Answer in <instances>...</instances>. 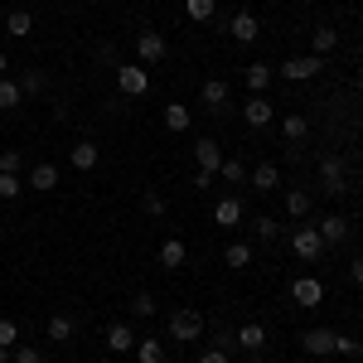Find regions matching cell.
Listing matches in <instances>:
<instances>
[{
	"label": "cell",
	"instance_id": "cell-1",
	"mask_svg": "<svg viewBox=\"0 0 363 363\" xmlns=\"http://www.w3.org/2000/svg\"><path fill=\"white\" fill-rule=\"evenodd\" d=\"M116 92L145 97V92H150V68H145V63H116Z\"/></svg>",
	"mask_w": 363,
	"mask_h": 363
},
{
	"label": "cell",
	"instance_id": "cell-2",
	"mask_svg": "<svg viewBox=\"0 0 363 363\" xmlns=\"http://www.w3.org/2000/svg\"><path fill=\"white\" fill-rule=\"evenodd\" d=\"M169 339H184V344H194V339H203V315L199 310H174L169 315Z\"/></svg>",
	"mask_w": 363,
	"mask_h": 363
},
{
	"label": "cell",
	"instance_id": "cell-3",
	"mask_svg": "<svg viewBox=\"0 0 363 363\" xmlns=\"http://www.w3.org/2000/svg\"><path fill=\"white\" fill-rule=\"evenodd\" d=\"M320 68H325V58H315V54H296V58H286V63H281V78H286V83H310V78H315Z\"/></svg>",
	"mask_w": 363,
	"mask_h": 363
},
{
	"label": "cell",
	"instance_id": "cell-4",
	"mask_svg": "<svg viewBox=\"0 0 363 363\" xmlns=\"http://www.w3.org/2000/svg\"><path fill=\"white\" fill-rule=\"evenodd\" d=\"M291 252H296V257H306V262H315V257L325 252V238H320V228H315V223L296 228V233H291Z\"/></svg>",
	"mask_w": 363,
	"mask_h": 363
},
{
	"label": "cell",
	"instance_id": "cell-5",
	"mask_svg": "<svg viewBox=\"0 0 363 363\" xmlns=\"http://www.w3.org/2000/svg\"><path fill=\"white\" fill-rule=\"evenodd\" d=\"M320 184H325V194H344L349 189V174H344V160L339 155H325L320 160Z\"/></svg>",
	"mask_w": 363,
	"mask_h": 363
},
{
	"label": "cell",
	"instance_id": "cell-6",
	"mask_svg": "<svg viewBox=\"0 0 363 363\" xmlns=\"http://www.w3.org/2000/svg\"><path fill=\"white\" fill-rule=\"evenodd\" d=\"M291 301H296V306H306V310H315L320 301H325L320 277H296V281H291Z\"/></svg>",
	"mask_w": 363,
	"mask_h": 363
},
{
	"label": "cell",
	"instance_id": "cell-7",
	"mask_svg": "<svg viewBox=\"0 0 363 363\" xmlns=\"http://www.w3.org/2000/svg\"><path fill=\"white\" fill-rule=\"evenodd\" d=\"M165 34H160V29H145V34H136V54H140V63H145V68H150V63H160V58H165Z\"/></svg>",
	"mask_w": 363,
	"mask_h": 363
},
{
	"label": "cell",
	"instance_id": "cell-8",
	"mask_svg": "<svg viewBox=\"0 0 363 363\" xmlns=\"http://www.w3.org/2000/svg\"><path fill=\"white\" fill-rule=\"evenodd\" d=\"M194 165H199V174H218V165H223V145L203 136V140L194 145Z\"/></svg>",
	"mask_w": 363,
	"mask_h": 363
},
{
	"label": "cell",
	"instance_id": "cell-9",
	"mask_svg": "<svg viewBox=\"0 0 363 363\" xmlns=\"http://www.w3.org/2000/svg\"><path fill=\"white\" fill-rule=\"evenodd\" d=\"M242 121L257 126V131H262V126H272V102H267L262 92H252L247 102H242Z\"/></svg>",
	"mask_w": 363,
	"mask_h": 363
},
{
	"label": "cell",
	"instance_id": "cell-10",
	"mask_svg": "<svg viewBox=\"0 0 363 363\" xmlns=\"http://www.w3.org/2000/svg\"><path fill=\"white\" fill-rule=\"evenodd\" d=\"M213 223L228 228V233L242 228V199H218V203H213Z\"/></svg>",
	"mask_w": 363,
	"mask_h": 363
},
{
	"label": "cell",
	"instance_id": "cell-11",
	"mask_svg": "<svg viewBox=\"0 0 363 363\" xmlns=\"http://www.w3.org/2000/svg\"><path fill=\"white\" fill-rule=\"evenodd\" d=\"M68 160H73V169H78V174H87V169H97L102 150H97V140H78V145L68 150Z\"/></svg>",
	"mask_w": 363,
	"mask_h": 363
},
{
	"label": "cell",
	"instance_id": "cell-12",
	"mask_svg": "<svg viewBox=\"0 0 363 363\" xmlns=\"http://www.w3.org/2000/svg\"><path fill=\"white\" fill-rule=\"evenodd\" d=\"M301 344H306L310 359H325V354H335V330H306Z\"/></svg>",
	"mask_w": 363,
	"mask_h": 363
},
{
	"label": "cell",
	"instance_id": "cell-13",
	"mask_svg": "<svg viewBox=\"0 0 363 363\" xmlns=\"http://www.w3.org/2000/svg\"><path fill=\"white\" fill-rule=\"evenodd\" d=\"M107 349H112V354H131V349H136V330L121 325V320L107 325Z\"/></svg>",
	"mask_w": 363,
	"mask_h": 363
},
{
	"label": "cell",
	"instance_id": "cell-14",
	"mask_svg": "<svg viewBox=\"0 0 363 363\" xmlns=\"http://www.w3.org/2000/svg\"><path fill=\"white\" fill-rule=\"evenodd\" d=\"M184 262H189V247H184L179 238H165V242H160V267H165V272H179Z\"/></svg>",
	"mask_w": 363,
	"mask_h": 363
},
{
	"label": "cell",
	"instance_id": "cell-15",
	"mask_svg": "<svg viewBox=\"0 0 363 363\" xmlns=\"http://www.w3.org/2000/svg\"><path fill=\"white\" fill-rule=\"evenodd\" d=\"M247 184L257 189V194H267V189H277V184H281V169L277 165H257V169H247Z\"/></svg>",
	"mask_w": 363,
	"mask_h": 363
},
{
	"label": "cell",
	"instance_id": "cell-16",
	"mask_svg": "<svg viewBox=\"0 0 363 363\" xmlns=\"http://www.w3.org/2000/svg\"><path fill=\"white\" fill-rule=\"evenodd\" d=\"M5 34H10V39H29V34H34V15H29V10H10V15H5Z\"/></svg>",
	"mask_w": 363,
	"mask_h": 363
},
{
	"label": "cell",
	"instance_id": "cell-17",
	"mask_svg": "<svg viewBox=\"0 0 363 363\" xmlns=\"http://www.w3.org/2000/svg\"><path fill=\"white\" fill-rule=\"evenodd\" d=\"M228 29H233V39H238V44H252V39H257V15L238 10V15L228 20Z\"/></svg>",
	"mask_w": 363,
	"mask_h": 363
},
{
	"label": "cell",
	"instance_id": "cell-18",
	"mask_svg": "<svg viewBox=\"0 0 363 363\" xmlns=\"http://www.w3.org/2000/svg\"><path fill=\"white\" fill-rule=\"evenodd\" d=\"M320 238H325V247H330V242H344V238H349V218H339V213H330V218H320Z\"/></svg>",
	"mask_w": 363,
	"mask_h": 363
},
{
	"label": "cell",
	"instance_id": "cell-19",
	"mask_svg": "<svg viewBox=\"0 0 363 363\" xmlns=\"http://www.w3.org/2000/svg\"><path fill=\"white\" fill-rule=\"evenodd\" d=\"M233 339H238V349H247V354H257V349L267 344V330H262L257 320H247V325H242V330H238Z\"/></svg>",
	"mask_w": 363,
	"mask_h": 363
},
{
	"label": "cell",
	"instance_id": "cell-20",
	"mask_svg": "<svg viewBox=\"0 0 363 363\" xmlns=\"http://www.w3.org/2000/svg\"><path fill=\"white\" fill-rule=\"evenodd\" d=\"M29 184H34L39 194H49V189H58V169L49 165V160H39V165L29 169Z\"/></svg>",
	"mask_w": 363,
	"mask_h": 363
},
{
	"label": "cell",
	"instance_id": "cell-21",
	"mask_svg": "<svg viewBox=\"0 0 363 363\" xmlns=\"http://www.w3.org/2000/svg\"><path fill=\"white\" fill-rule=\"evenodd\" d=\"M199 97H203V107H213V112H218V107H228V97H233V92H228V83H223V78H208Z\"/></svg>",
	"mask_w": 363,
	"mask_h": 363
},
{
	"label": "cell",
	"instance_id": "cell-22",
	"mask_svg": "<svg viewBox=\"0 0 363 363\" xmlns=\"http://www.w3.org/2000/svg\"><path fill=\"white\" fill-rule=\"evenodd\" d=\"M310 44H315V58L335 54V44H339V29H330V25H320V29H315V34H310Z\"/></svg>",
	"mask_w": 363,
	"mask_h": 363
},
{
	"label": "cell",
	"instance_id": "cell-23",
	"mask_svg": "<svg viewBox=\"0 0 363 363\" xmlns=\"http://www.w3.org/2000/svg\"><path fill=\"white\" fill-rule=\"evenodd\" d=\"M242 78H247L252 92H267V87H272V63H247V73H242Z\"/></svg>",
	"mask_w": 363,
	"mask_h": 363
},
{
	"label": "cell",
	"instance_id": "cell-24",
	"mask_svg": "<svg viewBox=\"0 0 363 363\" xmlns=\"http://www.w3.org/2000/svg\"><path fill=\"white\" fill-rule=\"evenodd\" d=\"M189 121H194V112H189L184 102H169L165 107V126L169 131H189Z\"/></svg>",
	"mask_w": 363,
	"mask_h": 363
},
{
	"label": "cell",
	"instance_id": "cell-25",
	"mask_svg": "<svg viewBox=\"0 0 363 363\" xmlns=\"http://www.w3.org/2000/svg\"><path fill=\"white\" fill-rule=\"evenodd\" d=\"M136 363H165V344L160 339H136Z\"/></svg>",
	"mask_w": 363,
	"mask_h": 363
},
{
	"label": "cell",
	"instance_id": "cell-26",
	"mask_svg": "<svg viewBox=\"0 0 363 363\" xmlns=\"http://www.w3.org/2000/svg\"><path fill=\"white\" fill-rule=\"evenodd\" d=\"M25 102V92H20V83L15 78H0V112H15Z\"/></svg>",
	"mask_w": 363,
	"mask_h": 363
},
{
	"label": "cell",
	"instance_id": "cell-27",
	"mask_svg": "<svg viewBox=\"0 0 363 363\" xmlns=\"http://www.w3.org/2000/svg\"><path fill=\"white\" fill-rule=\"evenodd\" d=\"M213 10H218V0H184V15H189L194 25H208Z\"/></svg>",
	"mask_w": 363,
	"mask_h": 363
},
{
	"label": "cell",
	"instance_id": "cell-28",
	"mask_svg": "<svg viewBox=\"0 0 363 363\" xmlns=\"http://www.w3.org/2000/svg\"><path fill=\"white\" fill-rule=\"evenodd\" d=\"M281 136H286V140H306L310 136V121L301 112H291L286 121H281Z\"/></svg>",
	"mask_w": 363,
	"mask_h": 363
},
{
	"label": "cell",
	"instance_id": "cell-29",
	"mask_svg": "<svg viewBox=\"0 0 363 363\" xmlns=\"http://www.w3.org/2000/svg\"><path fill=\"white\" fill-rule=\"evenodd\" d=\"M223 262L233 267V272H242V267H252V247H247V242H228Z\"/></svg>",
	"mask_w": 363,
	"mask_h": 363
},
{
	"label": "cell",
	"instance_id": "cell-30",
	"mask_svg": "<svg viewBox=\"0 0 363 363\" xmlns=\"http://www.w3.org/2000/svg\"><path fill=\"white\" fill-rule=\"evenodd\" d=\"M218 174H223L228 184H242V179H247V165H242L238 155H223V165H218Z\"/></svg>",
	"mask_w": 363,
	"mask_h": 363
},
{
	"label": "cell",
	"instance_id": "cell-31",
	"mask_svg": "<svg viewBox=\"0 0 363 363\" xmlns=\"http://www.w3.org/2000/svg\"><path fill=\"white\" fill-rule=\"evenodd\" d=\"M286 213H291V218H306L310 213V194L306 189H291V194H286Z\"/></svg>",
	"mask_w": 363,
	"mask_h": 363
},
{
	"label": "cell",
	"instance_id": "cell-32",
	"mask_svg": "<svg viewBox=\"0 0 363 363\" xmlns=\"http://www.w3.org/2000/svg\"><path fill=\"white\" fill-rule=\"evenodd\" d=\"M131 315H136V320H150V315H155V296H150V291L131 296Z\"/></svg>",
	"mask_w": 363,
	"mask_h": 363
},
{
	"label": "cell",
	"instance_id": "cell-33",
	"mask_svg": "<svg viewBox=\"0 0 363 363\" xmlns=\"http://www.w3.org/2000/svg\"><path fill=\"white\" fill-rule=\"evenodd\" d=\"M49 339L68 344V339H73V320H68V315H54V320H49Z\"/></svg>",
	"mask_w": 363,
	"mask_h": 363
},
{
	"label": "cell",
	"instance_id": "cell-34",
	"mask_svg": "<svg viewBox=\"0 0 363 363\" xmlns=\"http://www.w3.org/2000/svg\"><path fill=\"white\" fill-rule=\"evenodd\" d=\"M335 354H344V359H359V354H363V339H354V335H335Z\"/></svg>",
	"mask_w": 363,
	"mask_h": 363
},
{
	"label": "cell",
	"instance_id": "cell-35",
	"mask_svg": "<svg viewBox=\"0 0 363 363\" xmlns=\"http://www.w3.org/2000/svg\"><path fill=\"white\" fill-rule=\"evenodd\" d=\"M20 189H25L20 174H0V199H20Z\"/></svg>",
	"mask_w": 363,
	"mask_h": 363
},
{
	"label": "cell",
	"instance_id": "cell-36",
	"mask_svg": "<svg viewBox=\"0 0 363 363\" xmlns=\"http://www.w3.org/2000/svg\"><path fill=\"white\" fill-rule=\"evenodd\" d=\"M20 344V325L15 320H0V349H15Z\"/></svg>",
	"mask_w": 363,
	"mask_h": 363
},
{
	"label": "cell",
	"instance_id": "cell-37",
	"mask_svg": "<svg viewBox=\"0 0 363 363\" xmlns=\"http://www.w3.org/2000/svg\"><path fill=\"white\" fill-rule=\"evenodd\" d=\"M252 228H257V238H262V242H272V238H277V223H272V213L252 218Z\"/></svg>",
	"mask_w": 363,
	"mask_h": 363
},
{
	"label": "cell",
	"instance_id": "cell-38",
	"mask_svg": "<svg viewBox=\"0 0 363 363\" xmlns=\"http://www.w3.org/2000/svg\"><path fill=\"white\" fill-rule=\"evenodd\" d=\"M10 363H44V354H39L34 344H20V349H15V359H10Z\"/></svg>",
	"mask_w": 363,
	"mask_h": 363
},
{
	"label": "cell",
	"instance_id": "cell-39",
	"mask_svg": "<svg viewBox=\"0 0 363 363\" xmlns=\"http://www.w3.org/2000/svg\"><path fill=\"white\" fill-rule=\"evenodd\" d=\"M0 174H20V150H0Z\"/></svg>",
	"mask_w": 363,
	"mask_h": 363
},
{
	"label": "cell",
	"instance_id": "cell-40",
	"mask_svg": "<svg viewBox=\"0 0 363 363\" xmlns=\"http://www.w3.org/2000/svg\"><path fill=\"white\" fill-rule=\"evenodd\" d=\"M140 203H145V213H155V218H160V213L169 208V203H165V194H155V189H150V194L140 199Z\"/></svg>",
	"mask_w": 363,
	"mask_h": 363
},
{
	"label": "cell",
	"instance_id": "cell-41",
	"mask_svg": "<svg viewBox=\"0 0 363 363\" xmlns=\"http://www.w3.org/2000/svg\"><path fill=\"white\" fill-rule=\"evenodd\" d=\"M39 87H44V73H39V68H34V73H25V83H20V92H39Z\"/></svg>",
	"mask_w": 363,
	"mask_h": 363
},
{
	"label": "cell",
	"instance_id": "cell-42",
	"mask_svg": "<svg viewBox=\"0 0 363 363\" xmlns=\"http://www.w3.org/2000/svg\"><path fill=\"white\" fill-rule=\"evenodd\" d=\"M199 363H233V359H228V349H203Z\"/></svg>",
	"mask_w": 363,
	"mask_h": 363
},
{
	"label": "cell",
	"instance_id": "cell-43",
	"mask_svg": "<svg viewBox=\"0 0 363 363\" xmlns=\"http://www.w3.org/2000/svg\"><path fill=\"white\" fill-rule=\"evenodd\" d=\"M349 277H354V281L363 286V257H354V267H349Z\"/></svg>",
	"mask_w": 363,
	"mask_h": 363
},
{
	"label": "cell",
	"instance_id": "cell-44",
	"mask_svg": "<svg viewBox=\"0 0 363 363\" xmlns=\"http://www.w3.org/2000/svg\"><path fill=\"white\" fill-rule=\"evenodd\" d=\"M0 78H10V54H0Z\"/></svg>",
	"mask_w": 363,
	"mask_h": 363
},
{
	"label": "cell",
	"instance_id": "cell-45",
	"mask_svg": "<svg viewBox=\"0 0 363 363\" xmlns=\"http://www.w3.org/2000/svg\"><path fill=\"white\" fill-rule=\"evenodd\" d=\"M0 363H10V349H0Z\"/></svg>",
	"mask_w": 363,
	"mask_h": 363
},
{
	"label": "cell",
	"instance_id": "cell-46",
	"mask_svg": "<svg viewBox=\"0 0 363 363\" xmlns=\"http://www.w3.org/2000/svg\"><path fill=\"white\" fill-rule=\"evenodd\" d=\"M359 92H363V73H359Z\"/></svg>",
	"mask_w": 363,
	"mask_h": 363
},
{
	"label": "cell",
	"instance_id": "cell-47",
	"mask_svg": "<svg viewBox=\"0 0 363 363\" xmlns=\"http://www.w3.org/2000/svg\"><path fill=\"white\" fill-rule=\"evenodd\" d=\"M359 58H363V44H359Z\"/></svg>",
	"mask_w": 363,
	"mask_h": 363
}]
</instances>
